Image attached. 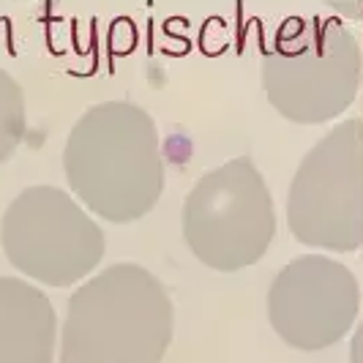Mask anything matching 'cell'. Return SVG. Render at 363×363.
I'll use <instances>...</instances> for the list:
<instances>
[{"label": "cell", "instance_id": "5", "mask_svg": "<svg viewBox=\"0 0 363 363\" xmlns=\"http://www.w3.org/2000/svg\"><path fill=\"white\" fill-rule=\"evenodd\" d=\"M290 233L328 252L363 243V123L350 118L303 156L287 197Z\"/></svg>", "mask_w": 363, "mask_h": 363}, {"label": "cell", "instance_id": "8", "mask_svg": "<svg viewBox=\"0 0 363 363\" xmlns=\"http://www.w3.org/2000/svg\"><path fill=\"white\" fill-rule=\"evenodd\" d=\"M57 320L33 284L0 276V363H52Z\"/></svg>", "mask_w": 363, "mask_h": 363}, {"label": "cell", "instance_id": "3", "mask_svg": "<svg viewBox=\"0 0 363 363\" xmlns=\"http://www.w3.org/2000/svg\"><path fill=\"white\" fill-rule=\"evenodd\" d=\"M361 85V44L336 17H290L262 60L271 107L303 126L339 118Z\"/></svg>", "mask_w": 363, "mask_h": 363}, {"label": "cell", "instance_id": "10", "mask_svg": "<svg viewBox=\"0 0 363 363\" xmlns=\"http://www.w3.org/2000/svg\"><path fill=\"white\" fill-rule=\"evenodd\" d=\"M361 88H363V85H361Z\"/></svg>", "mask_w": 363, "mask_h": 363}, {"label": "cell", "instance_id": "7", "mask_svg": "<svg viewBox=\"0 0 363 363\" xmlns=\"http://www.w3.org/2000/svg\"><path fill=\"white\" fill-rule=\"evenodd\" d=\"M361 306L352 271L323 255L287 262L268 292L273 330L295 350L317 352L342 342Z\"/></svg>", "mask_w": 363, "mask_h": 363}, {"label": "cell", "instance_id": "4", "mask_svg": "<svg viewBox=\"0 0 363 363\" xmlns=\"http://www.w3.org/2000/svg\"><path fill=\"white\" fill-rule=\"evenodd\" d=\"M273 235V197L249 156L202 175L183 202V240L213 271L235 273L255 265Z\"/></svg>", "mask_w": 363, "mask_h": 363}, {"label": "cell", "instance_id": "1", "mask_svg": "<svg viewBox=\"0 0 363 363\" xmlns=\"http://www.w3.org/2000/svg\"><path fill=\"white\" fill-rule=\"evenodd\" d=\"M63 169L72 191L96 216L128 224L153 211L164 164L153 118L131 101L91 107L66 140Z\"/></svg>", "mask_w": 363, "mask_h": 363}, {"label": "cell", "instance_id": "2", "mask_svg": "<svg viewBox=\"0 0 363 363\" xmlns=\"http://www.w3.org/2000/svg\"><path fill=\"white\" fill-rule=\"evenodd\" d=\"M172 323V301L153 273L112 265L72 295L60 363H162Z\"/></svg>", "mask_w": 363, "mask_h": 363}, {"label": "cell", "instance_id": "6", "mask_svg": "<svg viewBox=\"0 0 363 363\" xmlns=\"http://www.w3.org/2000/svg\"><path fill=\"white\" fill-rule=\"evenodd\" d=\"M0 240L9 262L41 284L69 287L96 271L104 233L55 186H30L6 208Z\"/></svg>", "mask_w": 363, "mask_h": 363}, {"label": "cell", "instance_id": "9", "mask_svg": "<svg viewBox=\"0 0 363 363\" xmlns=\"http://www.w3.org/2000/svg\"><path fill=\"white\" fill-rule=\"evenodd\" d=\"M25 137V96L19 82L0 69V164L17 153Z\"/></svg>", "mask_w": 363, "mask_h": 363}]
</instances>
